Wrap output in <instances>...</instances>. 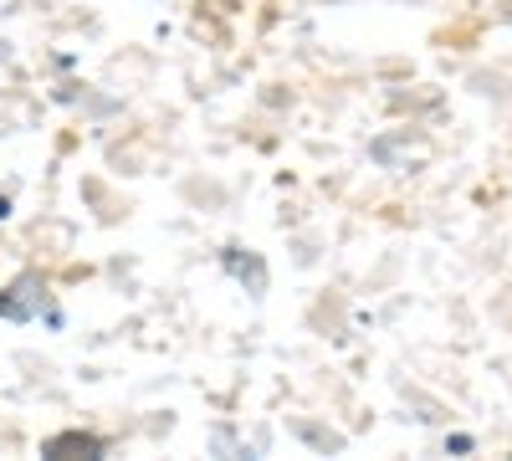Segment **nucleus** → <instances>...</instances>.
Masks as SVG:
<instances>
[{"instance_id":"nucleus-2","label":"nucleus","mask_w":512,"mask_h":461,"mask_svg":"<svg viewBox=\"0 0 512 461\" xmlns=\"http://www.w3.org/2000/svg\"><path fill=\"white\" fill-rule=\"evenodd\" d=\"M72 451H82V456H98V451H103V441H98V436H82V431H67V436L47 441V456H72Z\"/></svg>"},{"instance_id":"nucleus-1","label":"nucleus","mask_w":512,"mask_h":461,"mask_svg":"<svg viewBox=\"0 0 512 461\" xmlns=\"http://www.w3.org/2000/svg\"><path fill=\"white\" fill-rule=\"evenodd\" d=\"M36 292H41V282H36V277H21L11 292H0V313H6V318H31V313L41 308Z\"/></svg>"},{"instance_id":"nucleus-3","label":"nucleus","mask_w":512,"mask_h":461,"mask_svg":"<svg viewBox=\"0 0 512 461\" xmlns=\"http://www.w3.org/2000/svg\"><path fill=\"white\" fill-rule=\"evenodd\" d=\"M6 211H11V205H6V200H0V216H6Z\"/></svg>"}]
</instances>
